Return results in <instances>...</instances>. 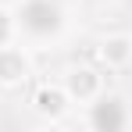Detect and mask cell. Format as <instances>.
<instances>
[{"label":"cell","instance_id":"1","mask_svg":"<svg viewBox=\"0 0 132 132\" xmlns=\"http://www.w3.org/2000/svg\"><path fill=\"white\" fill-rule=\"evenodd\" d=\"M18 18V29L32 39H50L64 29V7L57 0H25L22 4V14Z\"/></svg>","mask_w":132,"mask_h":132},{"label":"cell","instance_id":"2","mask_svg":"<svg viewBox=\"0 0 132 132\" xmlns=\"http://www.w3.org/2000/svg\"><path fill=\"white\" fill-rule=\"evenodd\" d=\"M61 86L68 89V96H71V104H93L104 89H107V79H104V71L93 64H71L64 68V75H61Z\"/></svg>","mask_w":132,"mask_h":132},{"label":"cell","instance_id":"3","mask_svg":"<svg viewBox=\"0 0 132 132\" xmlns=\"http://www.w3.org/2000/svg\"><path fill=\"white\" fill-rule=\"evenodd\" d=\"M32 111L43 118V121H61L68 111H71V96L61 82H39L32 89Z\"/></svg>","mask_w":132,"mask_h":132},{"label":"cell","instance_id":"4","mask_svg":"<svg viewBox=\"0 0 132 132\" xmlns=\"http://www.w3.org/2000/svg\"><path fill=\"white\" fill-rule=\"evenodd\" d=\"M29 79H32V57H29V50L0 43V86L14 89V86H25Z\"/></svg>","mask_w":132,"mask_h":132},{"label":"cell","instance_id":"5","mask_svg":"<svg viewBox=\"0 0 132 132\" xmlns=\"http://www.w3.org/2000/svg\"><path fill=\"white\" fill-rule=\"evenodd\" d=\"M89 125L93 129H121L125 125V100L118 93H100L89 104Z\"/></svg>","mask_w":132,"mask_h":132},{"label":"cell","instance_id":"6","mask_svg":"<svg viewBox=\"0 0 132 132\" xmlns=\"http://www.w3.org/2000/svg\"><path fill=\"white\" fill-rule=\"evenodd\" d=\"M96 57L104 68H129L132 64V36L129 32H111L96 43Z\"/></svg>","mask_w":132,"mask_h":132},{"label":"cell","instance_id":"7","mask_svg":"<svg viewBox=\"0 0 132 132\" xmlns=\"http://www.w3.org/2000/svg\"><path fill=\"white\" fill-rule=\"evenodd\" d=\"M14 32H18V18H14V11L0 7V43H11Z\"/></svg>","mask_w":132,"mask_h":132}]
</instances>
